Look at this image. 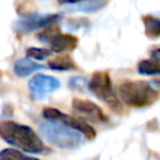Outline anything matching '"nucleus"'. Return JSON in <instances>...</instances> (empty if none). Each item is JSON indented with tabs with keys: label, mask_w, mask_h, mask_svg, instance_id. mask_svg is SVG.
<instances>
[{
	"label": "nucleus",
	"mask_w": 160,
	"mask_h": 160,
	"mask_svg": "<svg viewBox=\"0 0 160 160\" xmlns=\"http://www.w3.org/2000/svg\"><path fill=\"white\" fill-rule=\"evenodd\" d=\"M0 136L8 144L30 154H44L48 150L41 139L30 126L11 120L0 121Z\"/></svg>",
	"instance_id": "nucleus-1"
},
{
	"label": "nucleus",
	"mask_w": 160,
	"mask_h": 160,
	"mask_svg": "<svg viewBox=\"0 0 160 160\" xmlns=\"http://www.w3.org/2000/svg\"><path fill=\"white\" fill-rule=\"evenodd\" d=\"M51 52H52L51 50L41 49V48H29L26 50V55L35 60H44V59L49 58L51 55Z\"/></svg>",
	"instance_id": "nucleus-17"
},
{
	"label": "nucleus",
	"mask_w": 160,
	"mask_h": 160,
	"mask_svg": "<svg viewBox=\"0 0 160 160\" xmlns=\"http://www.w3.org/2000/svg\"><path fill=\"white\" fill-rule=\"evenodd\" d=\"M0 160H39V159L25 155L15 149H4L0 151Z\"/></svg>",
	"instance_id": "nucleus-14"
},
{
	"label": "nucleus",
	"mask_w": 160,
	"mask_h": 160,
	"mask_svg": "<svg viewBox=\"0 0 160 160\" xmlns=\"http://www.w3.org/2000/svg\"><path fill=\"white\" fill-rule=\"evenodd\" d=\"M29 90L30 95L34 100H41L46 98L49 94L54 92L59 89L60 81L50 75L45 74H36L29 80Z\"/></svg>",
	"instance_id": "nucleus-6"
},
{
	"label": "nucleus",
	"mask_w": 160,
	"mask_h": 160,
	"mask_svg": "<svg viewBox=\"0 0 160 160\" xmlns=\"http://www.w3.org/2000/svg\"><path fill=\"white\" fill-rule=\"evenodd\" d=\"M89 90L102 102H105L114 111H121L122 104L119 100L118 95L114 91L112 82L110 76L104 71H98L91 76V80L88 82Z\"/></svg>",
	"instance_id": "nucleus-4"
},
{
	"label": "nucleus",
	"mask_w": 160,
	"mask_h": 160,
	"mask_svg": "<svg viewBox=\"0 0 160 160\" xmlns=\"http://www.w3.org/2000/svg\"><path fill=\"white\" fill-rule=\"evenodd\" d=\"M61 2H65V4H79V2H82L85 0H60Z\"/></svg>",
	"instance_id": "nucleus-19"
},
{
	"label": "nucleus",
	"mask_w": 160,
	"mask_h": 160,
	"mask_svg": "<svg viewBox=\"0 0 160 160\" xmlns=\"http://www.w3.org/2000/svg\"><path fill=\"white\" fill-rule=\"evenodd\" d=\"M138 71L141 75H158L160 74V58H151L141 60L138 64Z\"/></svg>",
	"instance_id": "nucleus-12"
},
{
	"label": "nucleus",
	"mask_w": 160,
	"mask_h": 160,
	"mask_svg": "<svg viewBox=\"0 0 160 160\" xmlns=\"http://www.w3.org/2000/svg\"><path fill=\"white\" fill-rule=\"evenodd\" d=\"M82 2H84V5L76 8V10L86 11V12H94L105 5V0H85Z\"/></svg>",
	"instance_id": "nucleus-16"
},
{
	"label": "nucleus",
	"mask_w": 160,
	"mask_h": 160,
	"mask_svg": "<svg viewBox=\"0 0 160 160\" xmlns=\"http://www.w3.org/2000/svg\"><path fill=\"white\" fill-rule=\"evenodd\" d=\"M74 111L79 114L84 120H90L94 122H106L108 118L101 110L100 106H98L95 102L90 100H84V99H74L71 104Z\"/></svg>",
	"instance_id": "nucleus-7"
},
{
	"label": "nucleus",
	"mask_w": 160,
	"mask_h": 160,
	"mask_svg": "<svg viewBox=\"0 0 160 160\" xmlns=\"http://www.w3.org/2000/svg\"><path fill=\"white\" fill-rule=\"evenodd\" d=\"M142 22H144L146 36L151 39L160 38V19L159 18L152 16V15H145L142 18Z\"/></svg>",
	"instance_id": "nucleus-13"
},
{
	"label": "nucleus",
	"mask_w": 160,
	"mask_h": 160,
	"mask_svg": "<svg viewBox=\"0 0 160 160\" xmlns=\"http://www.w3.org/2000/svg\"><path fill=\"white\" fill-rule=\"evenodd\" d=\"M59 30H60V29H59V26L56 25V22L50 24V25L45 26L41 32L38 34V39H39L41 42H50V40H51L56 34L60 32Z\"/></svg>",
	"instance_id": "nucleus-15"
},
{
	"label": "nucleus",
	"mask_w": 160,
	"mask_h": 160,
	"mask_svg": "<svg viewBox=\"0 0 160 160\" xmlns=\"http://www.w3.org/2000/svg\"><path fill=\"white\" fill-rule=\"evenodd\" d=\"M60 19L59 14H46V15H39V14H34V15H28L25 19L19 20L15 25L16 30L20 32H30L41 28H45L50 24L56 22Z\"/></svg>",
	"instance_id": "nucleus-8"
},
{
	"label": "nucleus",
	"mask_w": 160,
	"mask_h": 160,
	"mask_svg": "<svg viewBox=\"0 0 160 160\" xmlns=\"http://www.w3.org/2000/svg\"><path fill=\"white\" fill-rule=\"evenodd\" d=\"M42 116L46 120H58L61 121L69 126H71L72 129L78 130L79 132H81L84 136H86L88 139H94L96 132L94 130V128L91 125H89L84 119H79V118H74L70 116L68 114L61 112L59 109H54V108H45L42 111Z\"/></svg>",
	"instance_id": "nucleus-5"
},
{
	"label": "nucleus",
	"mask_w": 160,
	"mask_h": 160,
	"mask_svg": "<svg viewBox=\"0 0 160 160\" xmlns=\"http://www.w3.org/2000/svg\"><path fill=\"white\" fill-rule=\"evenodd\" d=\"M119 95L125 104L135 108H144L151 105L158 99L159 92L148 81L129 80L119 86Z\"/></svg>",
	"instance_id": "nucleus-3"
},
{
	"label": "nucleus",
	"mask_w": 160,
	"mask_h": 160,
	"mask_svg": "<svg viewBox=\"0 0 160 160\" xmlns=\"http://www.w3.org/2000/svg\"><path fill=\"white\" fill-rule=\"evenodd\" d=\"M85 85H86V81L81 76H72L69 81V86L71 89H75V90H81L85 88Z\"/></svg>",
	"instance_id": "nucleus-18"
},
{
	"label": "nucleus",
	"mask_w": 160,
	"mask_h": 160,
	"mask_svg": "<svg viewBox=\"0 0 160 160\" xmlns=\"http://www.w3.org/2000/svg\"><path fill=\"white\" fill-rule=\"evenodd\" d=\"M48 66L51 70H56V71H69L76 68L75 62L72 61V59L69 55H59L51 60H49Z\"/></svg>",
	"instance_id": "nucleus-11"
},
{
	"label": "nucleus",
	"mask_w": 160,
	"mask_h": 160,
	"mask_svg": "<svg viewBox=\"0 0 160 160\" xmlns=\"http://www.w3.org/2000/svg\"><path fill=\"white\" fill-rule=\"evenodd\" d=\"M78 46V38L71 34H56L50 40V48L52 52H66L71 51Z\"/></svg>",
	"instance_id": "nucleus-9"
},
{
	"label": "nucleus",
	"mask_w": 160,
	"mask_h": 160,
	"mask_svg": "<svg viewBox=\"0 0 160 160\" xmlns=\"http://www.w3.org/2000/svg\"><path fill=\"white\" fill-rule=\"evenodd\" d=\"M40 132L46 141L60 149H75L82 142L81 132L58 120H48L40 124Z\"/></svg>",
	"instance_id": "nucleus-2"
},
{
	"label": "nucleus",
	"mask_w": 160,
	"mask_h": 160,
	"mask_svg": "<svg viewBox=\"0 0 160 160\" xmlns=\"http://www.w3.org/2000/svg\"><path fill=\"white\" fill-rule=\"evenodd\" d=\"M44 66L28 59V58H24V59H18L15 62H14V72L20 76V78H25V76H29L30 74H32L34 71L36 70H40L42 69Z\"/></svg>",
	"instance_id": "nucleus-10"
}]
</instances>
